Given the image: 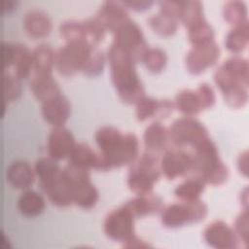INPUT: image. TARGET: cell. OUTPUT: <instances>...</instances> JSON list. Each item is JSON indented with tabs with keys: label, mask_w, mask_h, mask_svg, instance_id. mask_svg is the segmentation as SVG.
<instances>
[{
	"label": "cell",
	"mask_w": 249,
	"mask_h": 249,
	"mask_svg": "<svg viewBox=\"0 0 249 249\" xmlns=\"http://www.w3.org/2000/svg\"><path fill=\"white\" fill-rule=\"evenodd\" d=\"M58 31L61 38H63L66 43L84 42L89 44L84 20H65L60 23Z\"/></svg>",
	"instance_id": "cell-34"
},
{
	"label": "cell",
	"mask_w": 249,
	"mask_h": 249,
	"mask_svg": "<svg viewBox=\"0 0 249 249\" xmlns=\"http://www.w3.org/2000/svg\"><path fill=\"white\" fill-rule=\"evenodd\" d=\"M34 170L24 160H14L6 169L7 182L15 189L26 190L34 181Z\"/></svg>",
	"instance_id": "cell-21"
},
{
	"label": "cell",
	"mask_w": 249,
	"mask_h": 249,
	"mask_svg": "<svg viewBox=\"0 0 249 249\" xmlns=\"http://www.w3.org/2000/svg\"><path fill=\"white\" fill-rule=\"evenodd\" d=\"M112 45L127 53L135 62L143 60L149 48L141 28L130 18L113 32Z\"/></svg>",
	"instance_id": "cell-7"
},
{
	"label": "cell",
	"mask_w": 249,
	"mask_h": 249,
	"mask_svg": "<svg viewBox=\"0 0 249 249\" xmlns=\"http://www.w3.org/2000/svg\"><path fill=\"white\" fill-rule=\"evenodd\" d=\"M196 92L200 101L202 110L212 107L215 103L216 97L213 89L206 83L199 84L196 89Z\"/></svg>",
	"instance_id": "cell-43"
},
{
	"label": "cell",
	"mask_w": 249,
	"mask_h": 249,
	"mask_svg": "<svg viewBox=\"0 0 249 249\" xmlns=\"http://www.w3.org/2000/svg\"><path fill=\"white\" fill-rule=\"evenodd\" d=\"M188 40L195 46L214 40V30L204 18L188 29Z\"/></svg>",
	"instance_id": "cell-38"
},
{
	"label": "cell",
	"mask_w": 249,
	"mask_h": 249,
	"mask_svg": "<svg viewBox=\"0 0 249 249\" xmlns=\"http://www.w3.org/2000/svg\"><path fill=\"white\" fill-rule=\"evenodd\" d=\"M76 142L70 130L62 126H53L49 133L47 148L49 157L55 160L68 158Z\"/></svg>",
	"instance_id": "cell-16"
},
{
	"label": "cell",
	"mask_w": 249,
	"mask_h": 249,
	"mask_svg": "<svg viewBox=\"0 0 249 249\" xmlns=\"http://www.w3.org/2000/svg\"><path fill=\"white\" fill-rule=\"evenodd\" d=\"M207 212L206 204L200 199L175 202L162 208L160 221L164 227L175 229L204 220Z\"/></svg>",
	"instance_id": "cell-4"
},
{
	"label": "cell",
	"mask_w": 249,
	"mask_h": 249,
	"mask_svg": "<svg viewBox=\"0 0 249 249\" xmlns=\"http://www.w3.org/2000/svg\"><path fill=\"white\" fill-rule=\"evenodd\" d=\"M142 61L147 70L152 73H160L166 65L167 56L165 52L160 48H148Z\"/></svg>",
	"instance_id": "cell-39"
},
{
	"label": "cell",
	"mask_w": 249,
	"mask_h": 249,
	"mask_svg": "<svg viewBox=\"0 0 249 249\" xmlns=\"http://www.w3.org/2000/svg\"><path fill=\"white\" fill-rule=\"evenodd\" d=\"M222 14L224 19L233 26H237L248 21L247 6L243 1L232 0L226 2L223 6Z\"/></svg>",
	"instance_id": "cell-35"
},
{
	"label": "cell",
	"mask_w": 249,
	"mask_h": 249,
	"mask_svg": "<svg viewBox=\"0 0 249 249\" xmlns=\"http://www.w3.org/2000/svg\"><path fill=\"white\" fill-rule=\"evenodd\" d=\"M169 140L168 129L158 121L150 124L143 132V143L146 151L156 155L166 150Z\"/></svg>",
	"instance_id": "cell-23"
},
{
	"label": "cell",
	"mask_w": 249,
	"mask_h": 249,
	"mask_svg": "<svg viewBox=\"0 0 249 249\" xmlns=\"http://www.w3.org/2000/svg\"><path fill=\"white\" fill-rule=\"evenodd\" d=\"M135 218L155 214L162 210V199L155 194L137 195L124 203Z\"/></svg>",
	"instance_id": "cell-24"
},
{
	"label": "cell",
	"mask_w": 249,
	"mask_h": 249,
	"mask_svg": "<svg viewBox=\"0 0 249 249\" xmlns=\"http://www.w3.org/2000/svg\"><path fill=\"white\" fill-rule=\"evenodd\" d=\"M139 141L133 133H124L123 141L119 147L104 160L107 170L113 167H120L131 164L138 157Z\"/></svg>",
	"instance_id": "cell-14"
},
{
	"label": "cell",
	"mask_w": 249,
	"mask_h": 249,
	"mask_svg": "<svg viewBox=\"0 0 249 249\" xmlns=\"http://www.w3.org/2000/svg\"><path fill=\"white\" fill-rule=\"evenodd\" d=\"M123 137L122 131L109 125L99 127L94 134L95 143L103 158L109 157L119 147Z\"/></svg>",
	"instance_id": "cell-25"
},
{
	"label": "cell",
	"mask_w": 249,
	"mask_h": 249,
	"mask_svg": "<svg viewBox=\"0 0 249 249\" xmlns=\"http://www.w3.org/2000/svg\"><path fill=\"white\" fill-rule=\"evenodd\" d=\"M33 95L41 102L60 94V89L52 74L32 73L28 82Z\"/></svg>",
	"instance_id": "cell-22"
},
{
	"label": "cell",
	"mask_w": 249,
	"mask_h": 249,
	"mask_svg": "<svg viewBox=\"0 0 249 249\" xmlns=\"http://www.w3.org/2000/svg\"><path fill=\"white\" fill-rule=\"evenodd\" d=\"M248 41L249 25L247 21L243 24L234 26L229 31L225 38V46L230 52L237 54L246 49Z\"/></svg>",
	"instance_id": "cell-33"
},
{
	"label": "cell",
	"mask_w": 249,
	"mask_h": 249,
	"mask_svg": "<svg viewBox=\"0 0 249 249\" xmlns=\"http://www.w3.org/2000/svg\"><path fill=\"white\" fill-rule=\"evenodd\" d=\"M147 22L156 34L162 37H169L175 34L179 24V21L174 17L160 11L148 18Z\"/></svg>",
	"instance_id": "cell-30"
},
{
	"label": "cell",
	"mask_w": 249,
	"mask_h": 249,
	"mask_svg": "<svg viewBox=\"0 0 249 249\" xmlns=\"http://www.w3.org/2000/svg\"><path fill=\"white\" fill-rule=\"evenodd\" d=\"M31 54L32 73L52 74L55 62V52L50 45L45 43L37 45L31 52Z\"/></svg>",
	"instance_id": "cell-27"
},
{
	"label": "cell",
	"mask_w": 249,
	"mask_h": 249,
	"mask_svg": "<svg viewBox=\"0 0 249 249\" xmlns=\"http://www.w3.org/2000/svg\"><path fill=\"white\" fill-rule=\"evenodd\" d=\"M104 63L105 56L103 53L95 46H92L89 50V53L82 67L81 72H83L85 75L89 77L98 76L103 71Z\"/></svg>",
	"instance_id": "cell-37"
},
{
	"label": "cell",
	"mask_w": 249,
	"mask_h": 249,
	"mask_svg": "<svg viewBox=\"0 0 249 249\" xmlns=\"http://www.w3.org/2000/svg\"><path fill=\"white\" fill-rule=\"evenodd\" d=\"M160 168L168 180L192 174L193 154L181 149H166L160 160Z\"/></svg>",
	"instance_id": "cell-11"
},
{
	"label": "cell",
	"mask_w": 249,
	"mask_h": 249,
	"mask_svg": "<svg viewBox=\"0 0 249 249\" xmlns=\"http://www.w3.org/2000/svg\"><path fill=\"white\" fill-rule=\"evenodd\" d=\"M203 238L209 246L217 249H234L240 241L234 230L221 220L210 223L204 229Z\"/></svg>",
	"instance_id": "cell-13"
},
{
	"label": "cell",
	"mask_w": 249,
	"mask_h": 249,
	"mask_svg": "<svg viewBox=\"0 0 249 249\" xmlns=\"http://www.w3.org/2000/svg\"><path fill=\"white\" fill-rule=\"evenodd\" d=\"M83 20L87 31L89 44L91 46H96L104 38V28L100 25V23L96 20L95 18H89Z\"/></svg>",
	"instance_id": "cell-42"
},
{
	"label": "cell",
	"mask_w": 249,
	"mask_h": 249,
	"mask_svg": "<svg viewBox=\"0 0 249 249\" xmlns=\"http://www.w3.org/2000/svg\"><path fill=\"white\" fill-rule=\"evenodd\" d=\"M135 105V115L139 122H144L151 118H156L159 121L163 120L174 109V103L169 99H156L145 95Z\"/></svg>",
	"instance_id": "cell-15"
},
{
	"label": "cell",
	"mask_w": 249,
	"mask_h": 249,
	"mask_svg": "<svg viewBox=\"0 0 249 249\" xmlns=\"http://www.w3.org/2000/svg\"><path fill=\"white\" fill-rule=\"evenodd\" d=\"M22 26L32 38L39 39L48 36L52 31V20L49 15L41 9H30L22 18Z\"/></svg>",
	"instance_id": "cell-20"
},
{
	"label": "cell",
	"mask_w": 249,
	"mask_h": 249,
	"mask_svg": "<svg viewBox=\"0 0 249 249\" xmlns=\"http://www.w3.org/2000/svg\"><path fill=\"white\" fill-rule=\"evenodd\" d=\"M160 174L158 156L146 151L130 164L126 184L134 194L147 195L152 193Z\"/></svg>",
	"instance_id": "cell-3"
},
{
	"label": "cell",
	"mask_w": 249,
	"mask_h": 249,
	"mask_svg": "<svg viewBox=\"0 0 249 249\" xmlns=\"http://www.w3.org/2000/svg\"><path fill=\"white\" fill-rule=\"evenodd\" d=\"M192 174L205 184L219 186L229 177V169L221 160L215 143L209 138L194 148Z\"/></svg>",
	"instance_id": "cell-2"
},
{
	"label": "cell",
	"mask_w": 249,
	"mask_h": 249,
	"mask_svg": "<svg viewBox=\"0 0 249 249\" xmlns=\"http://www.w3.org/2000/svg\"><path fill=\"white\" fill-rule=\"evenodd\" d=\"M168 133L170 141L179 148L184 146L196 148L210 138L208 130L199 121L186 116L176 119L168 128Z\"/></svg>",
	"instance_id": "cell-6"
},
{
	"label": "cell",
	"mask_w": 249,
	"mask_h": 249,
	"mask_svg": "<svg viewBox=\"0 0 249 249\" xmlns=\"http://www.w3.org/2000/svg\"><path fill=\"white\" fill-rule=\"evenodd\" d=\"M135 217L124 204L111 210L104 219L103 229L106 236L118 242H125L134 235Z\"/></svg>",
	"instance_id": "cell-9"
},
{
	"label": "cell",
	"mask_w": 249,
	"mask_h": 249,
	"mask_svg": "<svg viewBox=\"0 0 249 249\" xmlns=\"http://www.w3.org/2000/svg\"><path fill=\"white\" fill-rule=\"evenodd\" d=\"M91 47L84 42L66 43L55 52L56 71L63 76H72L81 71Z\"/></svg>",
	"instance_id": "cell-8"
},
{
	"label": "cell",
	"mask_w": 249,
	"mask_h": 249,
	"mask_svg": "<svg viewBox=\"0 0 249 249\" xmlns=\"http://www.w3.org/2000/svg\"><path fill=\"white\" fill-rule=\"evenodd\" d=\"M39 186L53 205L68 207L73 203L71 186L62 169L50 179L39 182Z\"/></svg>",
	"instance_id": "cell-12"
},
{
	"label": "cell",
	"mask_w": 249,
	"mask_h": 249,
	"mask_svg": "<svg viewBox=\"0 0 249 249\" xmlns=\"http://www.w3.org/2000/svg\"><path fill=\"white\" fill-rule=\"evenodd\" d=\"M110 77L122 101L135 104L145 95L143 84L136 72L135 61L122 49L111 44L107 52Z\"/></svg>",
	"instance_id": "cell-1"
},
{
	"label": "cell",
	"mask_w": 249,
	"mask_h": 249,
	"mask_svg": "<svg viewBox=\"0 0 249 249\" xmlns=\"http://www.w3.org/2000/svg\"><path fill=\"white\" fill-rule=\"evenodd\" d=\"M67 159L69 165L88 170L95 169L104 171L103 160L100 153L94 151L86 143H76Z\"/></svg>",
	"instance_id": "cell-18"
},
{
	"label": "cell",
	"mask_w": 249,
	"mask_h": 249,
	"mask_svg": "<svg viewBox=\"0 0 249 249\" xmlns=\"http://www.w3.org/2000/svg\"><path fill=\"white\" fill-rule=\"evenodd\" d=\"M62 171L71 186L73 203L83 209L92 208L96 204L99 195L90 181L89 170L67 164Z\"/></svg>",
	"instance_id": "cell-5"
},
{
	"label": "cell",
	"mask_w": 249,
	"mask_h": 249,
	"mask_svg": "<svg viewBox=\"0 0 249 249\" xmlns=\"http://www.w3.org/2000/svg\"><path fill=\"white\" fill-rule=\"evenodd\" d=\"M123 247L124 248H148L151 247L147 242L136 236L135 234L129 238L127 241L123 243Z\"/></svg>",
	"instance_id": "cell-48"
},
{
	"label": "cell",
	"mask_w": 249,
	"mask_h": 249,
	"mask_svg": "<svg viewBox=\"0 0 249 249\" xmlns=\"http://www.w3.org/2000/svg\"><path fill=\"white\" fill-rule=\"evenodd\" d=\"M125 8L131 9L133 11H145L149 9L153 5V1H146V0H140V1H122L121 2Z\"/></svg>",
	"instance_id": "cell-46"
},
{
	"label": "cell",
	"mask_w": 249,
	"mask_h": 249,
	"mask_svg": "<svg viewBox=\"0 0 249 249\" xmlns=\"http://www.w3.org/2000/svg\"><path fill=\"white\" fill-rule=\"evenodd\" d=\"M21 94L20 80L10 73L3 75V95L5 101H12L18 98Z\"/></svg>",
	"instance_id": "cell-41"
},
{
	"label": "cell",
	"mask_w": 249,
	"mask_h": 249,
	"mask_svg": "<svg viewBox=\"0 0 249 249\" xmlns=\"http://www.w3.org/2000/svg\"><path fill=\"white\" fill-rule=\"evenodd\" d=\"M176 18L187 29L203 20V6L200 1H177Z\"/></svg>",
	"instance_id": "cell-26"
},
{
	"label": "cell",
	"mask_w": 249,
	"mask_h": 249,
	"mask_svg": "<svg viewBox=\"0 0 249 249\" xmlns=\"http://www.w3.org/2000/svg\"><path fill=\"white\" fill-rule=\"evenodd\" d=\"M2 56H3V67L7 68L13 65L15 57V43L2 42Z\"/></svg>",
	"instance_id": "cell-45"
},
{
	"label": "cell",
	"mask_w": 249,
	"mask_h": 249,
	"mask_svg": "<svg viewBox=\"0 0 249 249\" xmlns=\"http://www.w3.org/2000/svg\"><path fill=\"white\" fill-rule=\"evenodd\" d=\"M204 186L205 183L199 177H191L176 186L174 195L181 201H194L199 199L204 191Z\"/></svg>",
	"instance_id": "cell-31"
},
{
	"label": "cell",
	"mask_w": 249,
	"mask_h": 249,
	"mask_svg": "<svg viewBox=\"0 0 249 249\" xmlns=\"http://www.w3.org/2000/svg\"><path fill=\"white\" fill-rule=\"evenodd\" d=\"M15 75L19 79H25L32 73V54L25 45L15 43L14 57Z\"/></svg>",
	"instance_id": "cell-32"
},
{
	"label": "cell",
	"mask_w": 249,
	"mask_h": 249,
	"mask_svg": "<svg viewBox=\"0 0 249 249\" xmlns=\"http://www.w3.org/2000/svg\"><path fill=\"white\" fill-rule=\"evenodd\" d=\"M220 53L219 45L214 40L204 44L195 45L186 54V68L193 75L201 74L217 62Z\"/></svg>",
	"instance_id": "cell-10"
},
{
	"label": "cell",
	"mask_w": 249,
	"mask_h": 249,
	"mask_svg": "<svg viewBox=\"0 0 249 249\" xmlns=\"http://www.w3.org/2000/svg\"><path fill=\"white\" fill-rule=\"evenodd\" d=\"M70 110L68 99L61 93L41 104V114L44 120L53 126H62L70 115Z\"/></svg>",
	"instance_id": "cell-19"
},
{
	"label": "cell",
	"mask_w": 249,
	"mask_h": 249,
	"mask_svg": "<svg viewBox=\"0 0 249 249\" xmlns=\"http://www.w3.org/2000/svg\"><path fill=\"white\" fill-rule=\"evenodd\" d=\"M17 207L21 215L25 217H35L43 212L45 200L36 191L26 189L19 195Z\"/></svg>",
	"instance_id": "cell-28"
},
{
	"label": "cell",
	"mask_w": 249,
	"mask_h": 249,
	"mask_svg": "<svg viewBox=\"0 0 249 249\" xmlns=\"http://www.w3.org/2000/svg\"><path fill=\"white\" fill-rule=\"evenodd\" d=\"M221 66L231 73L232 76L240 80L244 85L248 86L249 82V64L246 58L241 55L234 54L226 59Z\"/></svg>",
	"instance_id": "cell-36"
},
{
	"label": "cell",
	"mask_w": 249,
	"mask_h": 249,
	"mask_svg": "<svg viewBox=\"0 0 249 249\" xmlns=\"http://www.w3.org/2000/svg\"><path fill=\"white\" fill-rule=\"evenodd\" d=\"M174 108L186 117H194L201 110V104L196 90L185 89L180 90L174 99Z\"/></svg>",
	"instance_id": "cell-29"
},
{
	"label": "cell",
	"mask_w": 249,
	"mask_h": 249,
	"mask_svg": "<svg viewBox=\"0 0 249 249\" xmlns=\"http://www.w3.org/2000/svg\"><path fill=\"white\" fill-rule=\"evenodd\" d=\"M95 18L105 31L114 32L128 20L129 17L126 8L121 2L104 1L97 10Z\"/></svg>",
	"instance_id": "cell-17"
},
{
	"label": "cell",
	"mask_w": 249,
	"mask_h": 249,
	"mask_svg": "<svg viewBox=\"0 0 249 249\" xmlns=\"http://www.w3.org/2000/svg\"><path fill=\"white\" fill-rule=\"evenodd\" d=\"M60 170L61 168L59 167L56 160L51 157L40 158L34 164V172L38 177L39 182L50 179L51 177L57 174Z\"/></svg>",
	"instance_id": "cell-40"
},
{
	"label": "cell",
	"mask_w": 249,
	"mask_h": 249,
	"mask_svg": "<svg viewBox=\"0 0 249 249\" xmlns=\"http://www.w3.org/2000/svg\"><path fill=\"white\" fill-rule=\"evenodd\" d=\"M237 168L238 171L244 175H248V151L245 150L241 152L237 158Z\"/></svg>",
	"instance_id": "cell-47"
},
{
	"label": "cell",
	"mask_w": 249,
	"mask_h": 249,
	"mask_svg": "<svg viewBox=\"0 0 249 249\" xmlns=\"http://www.w3.org/2000/svg\"><path fill=\"white\" fill-rule=\"evenodd\" d=\"M248 211L247 209H243V211L236 217L233 227L239 240L243 241L246 245L248 244Z\"/></svg>",
	"instance_id": "cell-44"
}]
</instances>
